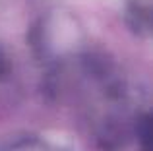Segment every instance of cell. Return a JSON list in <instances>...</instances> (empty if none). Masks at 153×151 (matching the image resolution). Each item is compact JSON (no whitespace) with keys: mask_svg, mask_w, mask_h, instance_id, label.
I'll list each match as a JSON object with an SVG mask.
<instances>
[{"mask_svg":"<svg viewBox=\"0 0 153 151\" xmlns=\"http://www.w3.org/2000/svg\"><path fill=\"white\" fill-rule=\"evenodd\" d=\"M4 72V60H2V56H0V74Z\"/></svg>","mask_w":153,"mask_h":151,"instance_id":"6da1fadb","label":"cell"}]
</instances>
